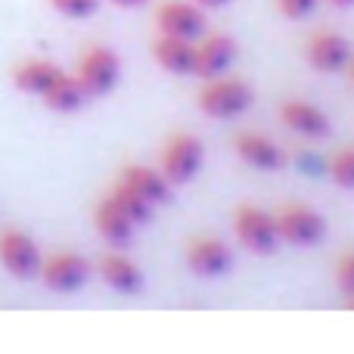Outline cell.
I'll return each instance as SVG.
<instances>
[{"label":"cell","instance_id":"obj_28","mask_svg":"<svg viewBox=\"0 0 354 354\" xmlns=\"http://www.w3.org/2000/svg\"><path fill=\"white\" fill-rule=\"evenodd\" d=\"M345 72H348V78H351V84H354V56L348 59V66H345Z\"/></svg>","mask_w":354,"mask_h":354},{"label":"cell","instance_id":"obj_20","mask_svg":"<svg viewBox=\"0 0 354 354\" xmlns=\"http://www.w3.org/2000/svg\"><path fill=\"white\" fill-rule=\"evenodd\" d=\"M326 174L336 187L354 189V143H342L333 149L330 162H326Z\"/></svg>","mask_w":354,"mask_h":354},{"label":"cell","instance_id":"obj_19","mask_svg":"<svg viewBox=\"0 0 354 354\" xmlns=\"http://www.w3.org/2000/svg\"><path fill=\"white\" fill-rule=\"evenodd\" d=\"M87 100L91 97H87V91L81 87V81L75 78V72H66V68H62V75L50 84V91L41 97V103L47 106V109L59 112V115H72V112L84 109Z\"/></svg>","mask_w":354,"mask_h":354},{"label":"cell","instance_id":"obj_3","mask_svg":"<svg viewBox=\"0 0 354 354\" xmlns=\"http://www.w3.org/2000/svg\"><path fill=\"white\" fill-rule=\"evenodd\" d=\"M274 221H277L280 245H295V249L324 243L326 230H330L326 218L308 202H283V205L274 208Z\"/></svg>","mask_w":354,"mask_h":354},{"label":"cell","instance_id":"obj_14","mask_svg":"<svg viewBox=\"0 0 354 354\" xmlns=\"http://www.w3.org/2000/svg\"><path fill=\"white\" fill-rule=\"evenodd\" d=\"M236 56V44L224 31H208V35L196 37V59H193V75L196 78H214V75L227 72Z\"/></svg>","mask_w":354,"mask_h":354},{"label":"cell","instance_id":"obj_11","mask_svg":"<svg viewBox=\"0 0 354 354\" xmlns=\"http://www.w3.org/2000/svg\"><path fill=\"white\" fill-rule=\"evenodd\" d=\"M156 28L159 35L196 41L199 35H205V10L193 0H165L156 10Z\"/></svg>","mask_w":354,"mask_h":354},{"label":"cell","instance_id":"obj_15","mask_svg":"<svg viewBox=\"0 0 354 354\" xmlns=\"http://www.w3.org/2000/svg\"><path fill=\"white\" fill-rule=\"evenodd\" d=\"M93 227H97L100 236H103L109 245H115V249L131 245L134 230H137L134 218H131V214L124 212L109 193H103V199L93 205Z\"/></svg>","mask_w":354,"mask_h":354},{"label":"cell","instance_id":"obj_16","mask_svg":"<svg viewBox=\"0 0 354 354\" xmlns=\"http://www.w3.org/2000/svg\"><path fill=\"white\" fill-rule=\"evenodd\" d=\"M115 180H122L128 189H134L140 199H147L149 205H162V202H168V196H171V183L162 177V171L156 165H140V162H128V165H122V171H118Z\"/></svg>","mask_w":354,"mask_h":354},{"label":"cell","instance_id":"obj_12","mask_svg":"<svg viewBox=\"0 0 354 354\" xmlns=\"http://www.w3.org/2000/svg\"><path fill=\"white\" fill-rule=\"evenodd\" d=\"M97 274L112 292L118 295H140L143 292V270L131 255L112 245L97 258Z\"/></svg>","mask_w":354,"mask_h":354},{"label":"cell","instance_id":"obj_24","mask_svg":"<svg viewBox=\"0 0 354 354\" xmlns=\"http://www.w3.org/2000/svg\"><path fill=\"white\" fill-rule=\"evenodd\" d=\"M277 3V12L286 19H292V22H299V19H308L314 10H317V0H274Z\"/></svg>","mask_w":354,"mask_h":354},{"label":"cell","instance_id":"obj_10","mask_svg":"<svg viewBox=\"0 0 354 354\" xmlns=\"http://www.w3.org/2000/svg\"><path fill=\"white\" fill-rule=\"evenodd\" d=\"M230 149L243 165L255 168V171H280L286 153L280 149V143L274 137L261 134V131H236L230 140Z\"/></svg>","mask_w":354,"mask_h":354},{"label":"cell","instance_id":"obj_22","mask_svg":"<svg viewBox=\"0 0 354 354\" xmlns=\"http://www.w3.org/2000/svg\"><path fill=\"white\" fill-rule=\"evenodd\" d=\"M333 280H336L339 292L342 295H354V245L351 249H342L336 255V264H333Z\"/></svg>","mask_w":354,"mask_h":354},{"label":"cell","instance_id":"obj_18","mask_svg":"<svg viewBox=\"0 0 354 354\" xmlns=\"http://www.w3.org/2000/svg\"><path fill=\"white\" fill-rule=\"evenodd\" d=\"M59 75H62V68L53 59H25L12 68V84H16V91L41 100Z\"/></svg>","mask_w":354,"mask_h":354},{"label":"cell","instance_id":"obj_26","mask_svg":"<svg viewBox=\"0 0 354 354\" xmlns=\"http://www.w3.org/2000/svg\"><path fill=\"white\" fill-rule=\"evenodd\" d=\"M109 3L122 6V10H134V6H143V3H147V0H109Z\"/></svg>","mask_w":354,"mask_h":354},{"label":"cell","instance_id":"obj_6","mask_svg":"<svg viewBox=\"0 0 354 354\" xmlns=\"http://www.w3.org/2000/svg\"><path fill=\"white\" fill-rule=\"evenodd\" d=\"M0 264L6 274H12L16 280H35L41 274L44 252L35 243V236L16 227L0 230Z\"/></svg>","mask_w":354,"mask_h":354},{"label":"cell","instance_id":"obj_5","mask_svg":"<svg viewBox=\"0 0 354 354\" xmlns=\"http://www.w3.org/2000/svg\"><path fill=\"white\" fill-rule=\"evenodd\" d=\"M75 78L81 81V87L87 91V97H106L118 87L122 78V59L112 47L106 44H91L84 53L78 56V66H75Z\"/></svg>","mask_w":354,"mask_h":354},{"label":"cell","instance_id":"obj_21","mask_svg":"<svg viewBox=\"0 0 354 354\" xmlns=\"http://www.w3.org/2000/svg\"><path fill=\"white\" fill-rule=\"evenodd\" d=\"M106 193H109L112 199H115L118 205H122L124 212L131 214V218H134V224H137V227H140V224H147V221L153 218V212H156V208L149 205L147 199H140V196H137L134 189H128V187H124L122 180H115L109 189H106Z\"/></svg>","mask_w":354,"mask_h":354},{"label":"cell","instance_id":"obj_13","mask_svg":"<svg viewBox=\"0 0 354 354\" xmlns=\"http://www.w3.org/2000/svg\"><path fill=\"white\" fill-rule=\"evenodd\" d=\"M305 59L314 72H324V75H333V72H342L351 59V44L345 41L339 31H330V28H320L308 37L305 44Z\"/></svg>","mask_w":354,"mask_h":354},{"label":"cell","instance_id":"obj_2","mask_svg":"<svg viewBox=\"0 0 354 354\" xmlns=\"http://www.w3.org/2000/svg\"><path fill=\"white\" fill-rule=\"evenodd\" d=\"M202 162H205V143L199 140L189 131H177L165 143L159 147V156H156V168L162 171L171 187H180V183H189L196 174H199Z\"/></svg>","mask_w":354,"mask_h":354},{"label":"cell","instance_id":"obj_1","mask_svg":"<svg viewBox=\"0 0 354 354\" xmlns=\"http://www.w3.org/2000/svg\"><path fill=\"white\" fill-rule=\"evenodd\" d=\"M196 106L208 118H236L252 106V87L245 78L230 72H221L214 78H202V87L196 91Z\"/></svg>","mask_w":354,"mask_h":354},{"label":"cell","instance_id":"obj_8","mask_svg":"<svg viewBox=\"0 0 354 354\" xmlns=\"http://www.w3.org/2000/svg\"><path fill=\"white\" fill-rule=\"evenodd\" d=\"M183 261L196 277H221L233 268V249L214 233H196L183 245Z\"/></svg>","mask_w":354,"mask_h":354},{"label":"cell","instance_id":"obj_4","mask_svg":"<svg viewBox=\"0 0 354 354\" xmlns=\"http://www.w3.org/2000/svg\"><path fill=\"white\" fill-rule=\"evenodd\" d=\"M230 230H233V239H236L243 249L255 252V255H270V252H277V245H280L274 212L255 205V202H243V205L233 208Z\"/></svg>","mask_w":354,"mask_h":354},{"label":"cell","instance_id":"obj_29","mask_svg":"<svg viewBox=\"0 0 354 354\" xmlns=\"http://www.w3.org/2000/svg\"><path fill=\"white\" fill-rule=\"evenodd\" d=\"M345 308H348V311H354V295H345Z\"/></svg>","mask_w":354,"mask_h":354},{"label":"cell","instance_id":"obj_25","mask_svg":"<svg viewBox=\"0 0 354 354\" xmlns=\"http://www.w3.org/2000/svg\"><path fill=\"white\" fill-rule=\"evenodd\" d=\"M193 3H199L202 10H221V6H227L230 0H193Z\"/></svg>","mask_w":354,"mask_h":354},{"label":"cell","instance_id":"obj_7","mask_svg":"<svg viewBox=\"0 0 354 354\" xmlns=\"http://www.w3.org/2000/svg\"><path fill=\"white\" fill-rule=\"evenodd\" d=\"M41 283L50 289V292L59 295H72L78 289H84V283L91 280V261L78 252H53V255H44L41 264Z\"/></svg>","mask_w":354,"mask_h":354},{"label":"cell","instance_id":"obj_17","mask_svg":"<svg viewBox=\"0 0 354 354\" xmlns=\"http://www.w3.org/2000/svg\"><path fill=\"white\" fill-rule=\"evenodd\" d=\"M153 59L159 68L168 75H193V59H196V41L174 35H159L153 41Z\"/></svg>","mask_w":354,"mask_h":354},{"label":"cell","instance_id":"obj_23","mask_svg":"<svg viewBox=\"0 0 354 354\" xmlns=\"http://www.w3.org/2000/svg\"><path fill=\"white\" fill-rule=\"evenodd\" d=\"M66 19H91L100 10V0H47Z\"/></svg>","mask_w":354,"mask_h":354},{"label":"cell","instance_id":"obj_9","mask_svg":"<svg viewBox=\"0 0 354 354\" xmlns=\"http://www.w3.org/2000/svg\"><path fill=\"white\" fill-rule=\"evenodd\" d=\"M277 118L286 131L305 137V140H326L333 134V122L317 103L305 97H289L277 106Z\"/></svg>","mask_w":354,"mask_h":354},{"label":"cell","instance_id":"obj_27","mask_svg":"<svg viewBox=\"0 0 354 354\" xmlns=\"http://www.w3.org/2000/svg\"><path fill=\"white\" fill-rule=\"evenodd\" d=\"M333 6H339V10H348V6H354V0H330Z\"/></svg>","mask_w":354,"mask_h":354}]
</instances>
